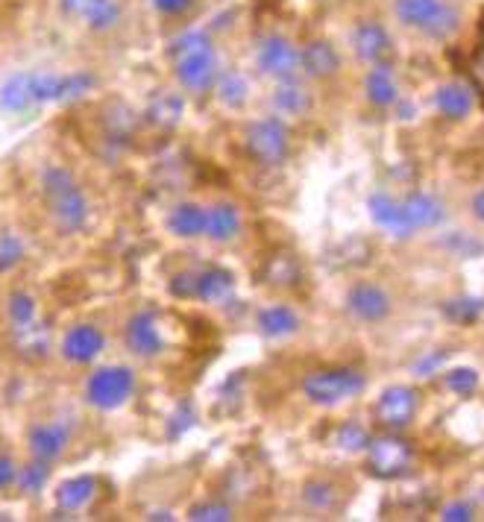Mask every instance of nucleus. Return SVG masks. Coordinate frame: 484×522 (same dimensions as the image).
I'll list each match as a JSON object with an SVG mask.
<instances>
[{"mask_svg":"<svg viewBox=\"0 0 484 522\" xmlns=\"http://www.w3.org/2000/svg\"><path fill=\"white\" fill-rule=\"evenodd\" d=\"M168 59L174 65L176 80L188 91H209L218 80V53L209 33L203 30H188L176 36L168 47Z\"/></svg>","mask_w":484,"mask_h":522,"instance_id":"nucleus-1","label":"nucleus"},{"mask_svg":"<svg viewBox=\"0 0 484 522\" xmlns=\"http://www.w3.org/2000/svg\"><path fill=\"white\" fill-rule=\"evenodd\" d=\"M42 194L47 215L59 226V232L74 235L88 223V200L83 188L77 185V179L71 171L50 165L42 174Z\"/></svg>","mask_w":484,"mask_h":522,"instance_id":"nucleus-2","label":"nucleus"},{"mask_svg":"<svg viewBox=\"0 0 484 522\" xmlns=\"http://www.w3.org/2000/svg\"><path fill=\"white\" fill-rule=\"evenodd\" d=\"M396 15L405 27L420 30L435 42L449 39L461 24V12L449 0H396Z\"/></svg>","mask_w":484,"mask_h":522,"instance_id":"nucleus-3","label":"nucleus"},{"mask_svg":"<svg viewBox=\"0 0 484 522\" xmlns=\"http://www.w3.org/2000/svg\"><path fill=\"white\" fill-rule=\"evenodd\" d=\"M367 388V376L355 367H323V370H311L303 379V393L308 402L314 405H341L352 396L364 393Z\"/></svg>","mask_w":484,"mask_h":522,"instance_id":"nucleus-4","label":"nucleus"},{"mask_svg":"<svg viewBox=\"0 0 484 522\" xmlns=\"http://www.w3.org/2000/svg\"><path fill=\"white\" fill-rule=\"evenodd\" d=\"M6 314H9V326H12V338H15L18 352L42 358L44 352L50 349V329L36 314V300L27 291H15L9 297Z\"/></svg>","mask_w":484,"mask_h":522,"instance_id":"nucleus-5","label":"nucleus"},{"mask_svg":"<svg viewBox=\"0 0 484 522\" xmlns=\"http://www.w3.org/2000/svg\"><path fill=\"white\" fill-rule=\"evenodd\" d=\"M364 452H367L364 470L373 479H402L411 470V464H414V446H411V440H405L399 432H385V435L370 437Z\"/></svg>","mask_w":484,"mask_h":522,"instance_id":"nucleus-6","label":"nucleus"},{"mask_svg":"<svg viewBox=\"0 0 484 522\" xmlns=\"http://www.w3.org/2000/svg\"><path fill=\"white\" fill-rule=\"evenodd\" d=\"M135 391V373L130 367L112 364V367H97L86 382V399L94 408L112 411L121 408Z\"/></svg>","mask_w":484,"mask_h":522,"instance_id":"nucleus-7","label":"nucleus"},{"mask_svg":"<svg viewBox=\"0 0 484 522\" xmlns=\"http://www.w3.org/2000/svg\"><path fill=\"white\" fill-rule=\"evenodd\" d=\"M244 147L253 162H259L264 168H276L288 156V127L279 118L253 121L244 135Z\"/></svg>","mask_w":484,"mask_h":522,"instance_id":"nucleus-8","label":"nucleus"},{"mask_svg":"<svg viewBox=\"0 0 484 522\" xmlns=\"http://www.w3.org/2000/svg\"><path fill=\"white\" fill-rule=\"evenodd\" d=\"M417 408H420V393L411 385H391L379 393L373 405V417L385 432H402L414 423Z\"/></svg>","mask_w":484,"mask_h":522,"instance_id":"nucleus-9","label":"nucleus"},{"mask_svg":"<svg viewBox=\"0 0 484 522\" xmlns=\"http://www.w3.org/2000/svg\"><path fill=\"white\" fill-rule=\"evenodd\" d=\"M256 62L267 77H276L279 83L297 80V74H300V50L291 44V39H285L279 33H270L259 42Z\"/></svg>","mask_w":484,"mask_h":522,"instance_id":"nucleus-10","label":"nucleus"},{"mask_svg":"<svg viewBox=\"0 0 484 522\" xmlns=\"http://www.w3.org/2000/svg\"><path fill=\"white\" fill-rule=\"evenodd\" d=\"M124 341L127 349L138 358H156L162 349H165V335L159 329V320L153 311H135L130 320H127V329H124Z\"/></svg>","mask_w":484,"mask_h":522,"instance_id":"nucleus-11","label":"nucleus"},{"mask_svg":"<svg viewBox=\"0 0 484 522\" xmlns=\"http://www.w3.org/2000/svg\"><path fill=\"white\" fill-rule=\"evenodd\" d=\"M71 432H74L71 420L36 423V426L30 429V435H27V443H30L33 458L53 464V461L65 452V446H68V440H71Z\"/></svg>","mask_w":484,"mask_h":522,"instance_id":"nucleus-12","label":"nucleus"},{"mask_svg":"<svg viewBox=\"0 0 484 522\" xmlns=\"http://www.w3.org/2000/svg\"><path fill=\"white\" fill-rule=\"evenodd\" d=\"M347 305H350L352 314L364 323H382L391 314L388 291L373 285V282H355L350 294H347Z\"/></svg>","mask_w":484,"mask_h":522,"instance_id":"nucleus-13","label":"nucleus"},{"mask_svg":"<svg viewBox=\"0 0 484 522\" xmlns=\"http://www.w3.org/2000/svg\"><path fill=\"white\" fill-rule=\"evenodd\" d=\"M103 344H106V338L97 326L80 323V326L68 329V335L62 338V355L74 364H88L103 352Z\"/></svg>","mask_w":484,"mask_h":522,"instance_id":"nucleus-14","label":"nucleus"},{"mask_svg":"<svg viewBox=\"0 0 484 522\" xmlns=\"http://www.w3.org/2000/svg\"><path fill=\"white\" fill-rule=\"evenodd\" d=\"M402 215H405L411 232H414V229H435L446 218V209L435 194L414 191L402 200Z\"/></svg>","mask_w":484,"mask_h":522,"instance_id":"nucleus-15","label":"nucleus"},{"mask_svg":"<svg viewBox=\"0 0 484 522\" xmlns=\"http://www.w3.org/2000/svg\"><path fill=\"white\" fill-rule=\"evenodd\" d=\"M94 493H97V479L94 476H77V479L62 481L56 487V514H59V520L65 514H71V517L80 514L94 499Z\"/></svg>","mask_w":484,"mask_h":522,"instance_id":"nucleus-16","label":"nucleus"},{"mask_svg":"<svg viewBox=\"0 0 484 522\" xmlns=\"http://www.w3.org/2000/svg\"><path fill=\"white\" fill-rule=\"evenodd\" d=\"M352 47H355V53L364 59V62H382L388 53H391V36H388V30L382 27V24H376V21H364V24H358L355 27V33H352Z\"/></svg>","mask_w":484,"mask_h":522,"instance_id":"nucleus-17","label":"nucleus"},{"mask_svg":"<svg viewBox=\"0 0 484 522\" xmlns=\"http://www.w3.org/2000/svg\"><path fill=\"white\" fill-rule=\"evenodd\" d=\"M235 288V276L226 267H203L194 270V300L223 303Z\"/></svg>","mask_w":484,"mask_h":522,"instance_id":"nucleus-18","label":"nucleus"},{"mask_svg":"<svg viewBox=\"0 0 484 522\" xmlns=\"http://www.w3.org/2000/svg\"><path fill=\"white\" fill-rule=\"evenodd\" d=\"M341 68V56L329 42H311L300 50V71L311 80H326Z\"/></svg>","mask_w":484,"mask_h":522,"instance_id":"nucleus-19","label":"nucleus"},{"mask_svg":"<svg viewBox=\"0 0 484 522\" xmlns=\"http://www.w3.org/2000/svg\"><path fill=\"white\" fill-rule=\"evenodd\" d=\"M238 232H241V212H238V206L220 200V203L206 209V238H212L218 244H226V241L238 238Z\"/></svg>","mask_w":484,"mask_h":522,"instance_id":"nucleus-20","label":"nucleus"},{"mask_svg":"<svg viewBox=\"0 0 484 522\" xmlns=\"http://www.w3.org/2000/svg\"><path fill=\"white\" fill-rule=\"evenodd\" d=\"M165 226L174 232L176 238H200L206 235V209L200 203H176L174 209L168 212Z\"/></svg>","mask_w":484,"mask_h":522,"instance_id":"nucleus-21","label":"nucleus"},{"mask_svg":"<svg viewBox=\"0 0 484 522\" xmlns=\"http://www.w3.org/2000/svg\"><path fill=\"white\" fill-rule=\"evenodd\" d=\"M370 218L376 220L385 232H391L394 238H408L411 226L402 215V203L394 200L391 194H373L370 197Z\"/></svg>","mask_w":484,"mask_h":522,"instance_id":"nucleus-22","label":"nucleus"},{"mask_svg":"<svg viewBox=\"0 0 484 522\" xmlns=\"http://www.w3.org/2000/svg\"><path fill=\"white\" fill-rule=\"evenodd\" d=\"M435 106L443 118L464 121L473 112V88L464 83H446L435 91Z\"/></svg>","mask_w":484,"mask_h":522,"instance_id":"nucleus-23","label":"nucleus"},{"mask_svg":"<svg viewBox=\"0 0 484 522\" xmlns=\"http://www.w3.org/2000/svg\"><path fill=\"white\" fill-rule=\"evenodd\" d=\"M300 329V317L291 305L273 303L259 311V332L264 338H288Z\"/></svg>","mask_w":484,"mask_h":522,"instance_id":"nucleus-24","label":"nucleus"},{"mask_svg":"<svg viewBox=\"0 0 484 522\" xmlns=\"http://www.w3.org/2000/svg\"><path fill=\"white\" fill-rule=\"evenodd\" d=\"M364 91H367V100L373 106H379V109L399 103V86H396L394 71L385 62H376L373 65V71L364 80Z\"/></svg>","mask_w":484,"mask_h":522,"instance_id":"nucleus-25","label":"nucleus"},{"mask_svg":"<svg viewBox=\"0 0 484 522\" xmlns=\"http://www.w3.org/2000/svg\"><path fill=\"white\" fill-rule=\"evenodd\" d=\"M262 276L267 285L285 288V285H297V282L303 279V267H300V261H297L294 253L276 250V253H270L267 261H264Z\"/></svg>","mask_w":484,"mask_h":522,"instance_id":"nucleus-26","label":"nucleus"},{"mask_svg":"<svg viewBox=\"0 0 484 522\" xmlns=\"http://www.w3.org/2000/svg\"><path fill=\"white\" fill-rule=\"evenodd\" d=\"M273 103L282 115H303L308 106H311V94H308L306 86H300L297 80H282L279 88L273 91Z\"/></svg>","mask_w":484,"mask_h":522,"instance_id":"nucleus-27","label":"nucleus"},{"mask_svg":"<svg viewBox=\"0 0 484 522\" xmlns=\"http://www.w3.org/2000/svg\"><path fill=\"white\" fill-rule=\"evenodd\" d=\"M182 118V97L176 94H156L150 100V109H147V121L156 124V127H176V121Z\"/></svg>","mask_w":484,"mask_h":522,"instance_id":"nucleus-28","label":"nucleus"},{"mask_svg":"<svg viewBox=\"0 0 484 522\" xmlns=\"http://www.w3.org/2000/svg\"><path fill=\"white\" fill-rule=\"evenodd\" d=\"M215 91H218V100L229 109H241L247 103V94H250V86L247 80L238 74V71H226V74H218L215 80Z\"/></svg>","mask_w":484,"mask_h":522,"instance_id":"nucleus-29","label":"nucleus"},{"mask_svg":"<svg viewBox=\"0 0 484 522\" xmlns=\"http://www.w3.org/2000/svg\"><path fill=\"white\" fill-rule=\"evenodd\" d=\"M303 499L311 511H335L338 508V487L329 479H311L303 487Z\"/></svg>","mask_w":484,"mask_h":522,"instance_id":"nucleus-30","label":"nucleus"},{"mask_svg":"<svg viewBox=\"0 0 484 522\" xmlns=\"http://www.w3.org/2000/svg\"><path fill=\"white\" fill-rule=\"evenodd\" d=\"M443 314L458 323V326H470L476 323L484 314V300L482 297H458V300H449L443 303Z\"/></svg>","mask_w":484,"mask_h":522,"instance_id":"nucleus-31","label":"nucleus"},{"mask_svg":"<svg viewBox=\"0 0 484 522\" xmlns=\"http://www.w3.org/2000/svg\"><path fill=\"white\" fill-rule=\"evenodd\" d=\"M83 18H86L94 30H109V27L118 24L121 6H118L115 0H91V6L83 12Z\"/></svg>","mask_w":484,"mask_h":522,"instance_id":"nucleus-32","label":"nucleus"},{"mask_svg":"<svg viewBox=\"0 0 484 522\" xmlns=\"http://www.w3.org/2000/svg\"><path fill=\"white\" fill-rule=\"evenodd\" d=\"M335 443L344 452H364L370 443V432L358 423V420H344L335 432Z\"/></svg>","mask_w":484,"mask_h":522,"instance_id":"nucleus-33","label":"nucleus"},{"mask_svg":"<svg viewBox=\"0 0 484 522\" xmlns=\"http://www.w3.org/2000/svg\"><path fill=\"white\" fill-rule=\"evenodd\" d=\"M443 385L455 396H473L479 388V373L473 367H455L443 376Z\"/></svg>","mask_w":484,"mask_h":522,"instance_id":"nucleus-34","label":"nucleus"},{"mask_svg":"<svg viewBox=\"0 0 484 522\" xmlns=\"http://www.w3.org/2000/svg\"><path fill=\"white\" fill-rule=\"evenodd\" d=\"M50 479V464L33 458V464H27L24 470H18V487L24 493H42L44 484Z\"/></svg>","mask_w":484,"mask_h":522,"instance_id":"nucleus-35","label":"nucleus"},{"mask_svg":"<svg viewBox=\"0 0 484 522\" xmlns=\"http://www.w3.org/2000/svg\"><path fill=\"white\" fill-rule=\"evenodd\" d=\"M188 520L194 522H229L232 520V508L220 499H206L188 508Z\"/></svg>","mask_w":484,"mask_h":522,"instance_id":"nucleus-36","label":"nucleus"},{"mask_svg":"<svg viewBox=\"0 0 484 522\" xmlns=\"http://www.w3.org/2000/svg\"><path fill=\"white\" fill-rule=\"evenodd\" d=\"M24 256H27L24 241L15 232H0V273L18 267L24 261Z\"/></svg>","mask_w":484,"mask_h":522,"instance_id":"nucleus-37","label":"nucleus"},{"mask_svg":"<svg viewBox=\"0 0 484 522\" xmlns=\"http://www.w3.org/2000/svg\"><path fill=\"white\" fill-rule=\"evenodd\" d=\"M467 74L473 80V86L484 94V12L479 18V30H476V44H473V53H470V65H467Z\"/></svg>","mask_w":484,"mask_h":522,"instance_id":"nucleus-38","label":"nucleus"},{"mask_svg":"<svg viewBox=\"0 0 484 522\" xmlns=\"http://www.w3.org/2000/svg\"><path fill=\"white\" fill-rule=\"evenodd\" d=\"M473 517H476V511H473L470 502H449V505L440 511V520L446 522H470Z\"/></svg>","mask_w":484,"mask_h":522,"instance_id":"nucleus-39","label":"nucleus"},{"mask_svg":"<svg viewBox=\"0 0 484 522\" xmlns=\"http://www.w3.org/2000/svg\"><path fill=\"white\" fill-rule=\"evenodd\" d=\"M12 484H18V467L9 455L0 452V490H9Z\"/></svg>","mask_w":484,"mask_h":522,"instance_id":"nucleus-40","label":"nucleus"},{"mask_svg":"<svg viewBox=\"0 0 484 522\" xmlns=\"http://www.w3.org/2000/svg\"><path fill=\"white\" fill-rule=\"evenodd\" d=\"M446 358H449V352H446V349H438L435 355H429V358H420V361L414 364V373H417V376H423V373L429 376V373H435V370H438V367L443 364V361H446Z\"/></svg>","mask_w":484,"mask_h":522,"instance_id":"nucleus-41","label":"nucleus"},{"mask_svg":"<svg viewBox=\"0 0 484 522\" xmlns=\"http://www.w3.org/2000/svg\"><path fill=\"white\" fill-rule=\"evenodd\" d=\"M153 6L165 15H179L191 6V0H153Z\"/></svg>","mask_w":484,"mask_h":522,"instance_id":"nucleus-42","label":"nucleus"},{"mask_svg":"<svg viewBox=\"0 0 484 522\" xmlns=\"http://www.w3.org/2000/svg\"><path fill=\"white\" fill-rule=\"evenodd\" d=\"M62 6H65L68 12H74V15H83L88 6H91V0H62Z\"/></svg>","mask_w":484,"mask_h":522,"instance_id":"nucleus-43","label":"nucleus"},{"mask_svg":"<svg viewBox=\"0 0 484 522\" xmlns=\"http://www.w3.org/2000/svg\"><path fill=\"white\" fill-rule=\"evenodd\" d=\"M473 215H476V220H482L484 223V188L482 191H476V197H473Z\"/></svg>","mask_w":484,"mask_h":522,"instance_id":"nucleus-44","label":"nucleus"}]
</instances>
